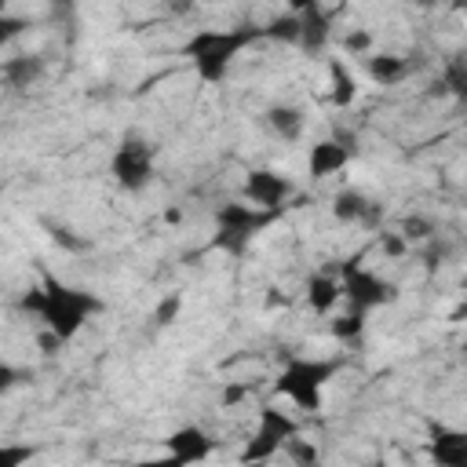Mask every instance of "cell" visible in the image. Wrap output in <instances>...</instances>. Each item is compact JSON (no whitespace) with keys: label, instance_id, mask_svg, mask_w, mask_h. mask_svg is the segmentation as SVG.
Returning a JSON list of instances; mask_svg holds the SVG:
<instances>
[{"label":"cell","instance_id":"18","mask_svg":"<svg viewBox=\"0 0 467 467\" xmlns=\"http://www.w3.org/2000/svg\"><path fill=\"white\" fill-rule=\"evenodd\" d=\"M328 77H332V102H336V106L354 102L358 80H354V73H350V66H347L343 58H328Z\"/></svg>","mask_w":467,"mask_h":467},{"label":"cell","instance_id":"4","mask_svg":"<svg viewBox=\"0 0 467 467\" xmlns=\"http://www.w3.org/2000/svg\"><path fill=\"white\" fill-rule=\"evenodd\" d=\"M270 215H274V212L255 208V204H223V208H219V234H223V241H226L230 248H241L244 241L255 237L259 226L270 223Z\"/></svg>","mask_w":467,"mask_h":467},{"label":"cell","instance_id":"6","mask_svg":"<svg viewBox=\"0 0 467 467\" xmlns=\"http://www.w3.org/2000/svg\"><path fill=\"white\" fill-rule=\"evenodd\" d=\"M296 431H299V427H296V420H292L288 412H281V409H263L259 431H255V438H252L244 460H266V456H274Z\"/></svg>","mask_w":467,"mask_h":467},{"label":"cell","instance_id":"5","mask_svg":"<svg viewBox=\"0 0 467 467\" xmlns=\"http://www.w3.org/2000/svg\"><path fill=\"white\" fill-rule=\"evenodd\" d=\"M343 296L350 299V306H354V310H372V306H379V303H390V299H394V285H390V281H383L376 270L347 266Z\"/></svg>","mask_w":467,"mask_h":467},{"label":"cell","instance_id":"3","mask_svg":"<svg viewBox=\"0 0 467 467\" xmlns=\"http://www.w3.org/2000/svg\"><path fill=\"white\" fill-rule=\"evenodd\" d=\"M241 44H248V33H226V36L204 33V36H197V44H193V62H197L201 77H208V80L223 77L226 62L234 58V51H237Z\"/></svg>","mask_w":467,"mask_h":467},{"label":"cell","instance_id":"16","mask_svg":"<svg viewBox=\"0 0 467 467\" xmlns=\"http://www.w3.org/2000/svg\"><path fill=\"white\" fill-rule=\"evenodd\" d=\"M339 299H343V285H339L336 277H328V274H314V277L306 281V303H310L314 314H328Z\"/></svg>","mask_w":467,"mask_h":467},{"label":"cell","instance_id":"15","mask_svg":"<svg viewBox=\"0 0 467 467\" xmlns=\"http://www.w3.org/2000/svg\"><path fill=\"white\" fill-rule=\"evenodd\" d=\"M266 128H270L277 139L296 142V139L303 135V128H306V117H303L299 106H270V109H266Z\"/></svg>","mask_w":467,"mask_h":467},{"label":"cell","instance_id":"23","mask_svg":"<svg viewBox=\"0 0 467 467\" xmlns=\"http://www.w3.org/2000/svg\"><path fill=\"white\" fill-rule=\"evenodd\" d=\"M343 47H347L350 55H361V51H368V47H372V36H368L365 29H358V33H347V36H343Z\"/></svg>","mask_w":467,"mask_h":467},{"label":"cell","instance_id":"9","mask_svg":"<svg viewBox=\"0 0 467 467\" xmlns=\"http://www.w3.org/2000/svg\"><path fill=\"white\" fill-rule=\"evenodd\" d=\"M332 212L339 223H361V226H376L383 215V208L376 201H368L361 190H339L332 197Z\"/></svg>","mask_w":467,"mask_h":467},{"label":"cell","instance_id":"17","mask_svg":"<svg viewBox=\"0 0 467 467\" xmlns=\"http://www.w3.org/2000/svg\"><path fill=\"white\" fill-rule=\"evenodd\" d=\"M431 456L441 463V467H463L467 463V438L460 431L452 434H441L431 441Z\"/></svg>","mask_w":467,"mask_h":467},{"label":"cell","instance_id":"12","mask_svg":"<svg viewBox=\"0 0 467 467\" xmlns=\"http://www.w3.org/2000/svg\"><path fill=\"white\" fill-rule=\"evenodd\" d=\"M208 449H212V441H208V434H204L201 427H182V431H175V434L168 438V452H171L179 463L204 460Z\"/></svg>","mask_w":467,"mask_h":467},{"label":"cell","instance_id":"25","mask_svg":"<svg viewBox=\"0 0 467 467\" xmlns=\"http://www.w3.org/2000/svg\"><path fill=\"white\" fill-rule=\"evenodd\" d=\"M29 456V449H0V467H11V463H22Z\"/></svg>","mask_w":467,"mask_h":467},{"label":"cell","instance_id":"19","mask_svg":"<svg viewBox=\"0 0 467 467\" xmlns=\"http://www.w3.org/2000/svg\"><path fill=\"white\" fill-rule=\"evenodd\" d=\"M263 36L266 40H281V44H296V36H299V18L288 11V15H281V18H274L266 29H263Z\"/></svg>","mask_w":467,"mask_h":467},{"label":"cell","instance_id":"11","mask_svg":"<svg viewBox=\"0 0 467 467\" xmlns=\"http://www.w3.org/2000/svg\"><path fill=\"white\" fill-rule=\"evenodd\" d=\"M44 77V58L40 55H15L0 62V80L7 88H29Z\"/></svg>","mask_w":467,"mask_h":467},{"label":"cell","instance_id":"2","mask_svg":"<svg viewBox=\"0 0 467 467\" xmlns=\"http://www.w3.org/2000/svg\"><path fill=\"white\" fill-rule=\"evenodd\" d=\"M332 372H336V361H303V358H296V361L281 372L277 390H281L285 398H292L296 409L314 412V409L321 405V387L328 383Z\"/></svg>","mask_w":467,"mask_h":467},{"label":"cell","instance_id":"14","mask_svg":"<svg viewBox=\"0 0 467 467\" xmlns=\"http://www.w3.org/2000/svg\"><path fill=\"white\" fill-rule=\"evenodd\" d=\"M365 69L379 88H394L409 77V62L401 55H387V51L383 55H365Z\"/></svg>","mask_w":467,"mask_h":467},{"label":"cell","instance_id":"7","mask_svg":"<svg viewBox=\"0 0 467 467\" xmlns=\"http://www.w3.org/2000/svg\"><path fill=\"white\" fill-rule=\"evenodd\" d=\"M113 179L124 190H142L153 179V153L142 142H124L113 153Z\"/></svg>","mask_w":467,"mask_h":467},{"label":"cell","instance_id":"24","mask_svg":"<svg viewBox=\"0 0 467 467\" xmlns=\"http://www.w3.org/2000/svg\"><path fill=\"white\" fill-rule=\"evenodd\" d=\"M22 29H26V22H22V18H7V15H0V47H4V44H11Z\"/></svg>","mask_w":467,"mask_h":467},{"label":"cell","instance_id":"13","mask_svg":"<svg viewBox=\"0 0 467 467\" xmlns=\"http://www.w3.org/2000/svg\"><path fill=\"white\" fill-rule=\"evenodd\" d=\"M299 18V36H296V44L303 47V51H321L325 44H328V15L321 11V7H310V11H299L296 15Z\"/></svg>","mask_w":467,"mask_h":467},{"label":"cell","instance_id":"1","mask_svg":"<svg viewBox=\"0 0 467 467\" xmlns=\"http://www.w3.org/2000/svg\"><path fill=\"white\" fill-rule=\"evenodd\" d=\"M26 310H36L44 317V325L58 336V339H69L77 336V328L88 321V314H95L102 303L80 288H69V285H58L55 277H44L40 288H33L26 299H22Z\"/></svg>","mask_w":467,"mask_h":467},{"label":"cell","instance_id":"8","mask_svg":"<svg viewBox=\"0 0 467 467\" xmlns=\"http://www.w3.org/2000/svg\"><path fill=\"white\" fill-rule=\"evenodd\" d=\"M288 193H292V182H288L285 175H277V171L259 168V171H248V179H244V197H248V204H255V208L277 212V208L288 201Z\"/></svg>","mask_w":467,"mask_h":467},{"label":"cell","instance_id":"22","mask_svg":"<svg viewBox=\"0 0 467 467\" xmlns=\"http://www.w3.org/2000/svg\"><path fill=\"white\" fill-rule=\"evenodd\" d=\"M379 252L383 255H390V259H398V255H405L409 252V241L401 237V230L394 234V230H387V234H379Z\"/></svg>","mask_w":467,"mask_h":467},{"label":"cell","instance_id":"21","mask_svg":"<svg viewBox=\"0 0 467 467\" xmlns=\"http://www.w3.org/2000/svg\"><path fill=\"white\" fill-rule=\"evenodd\" d=\"M361 328H365V310H354V314H343V317L332 321V336H339V339H350Z\"/></svg>","mask_w":467,"mask_h":467},{"label":"cell","instance_id":"26","mask_svg":"<svg viewBox=\"0 0 467 467\" xmlns=\"http://www.w3.org/2000/svg\"><path fill=\"white\" fill-rule=\"evenodd\" d=\"M241 398H244V387H237V383H234V387H226V390H223V405H237V401H241Z\"/></svg>","mask_w":467,"mask_h":467},{"label":"cell","instance_id":"27","mask_svg":"<svg viewBox=\"0 0 467 467\" xmlns=\"http://www.w3.org/2000/svg\"><path fill=\"white\" fill-rule=\"evenodd\" d=\"M288 7H292V15H299V11H310V7H321V0H288Z\"/></svg>","mask_w":467,"mask_h":467},{"label":"cell","instance_id":"10","mask_svg":"<svg viewBox=\"0 0 467 467\" xmlns=\"http://www.w3.org/2000/svg\"><path fill=\"white\" fill-rule=\"evenodd\" d=\"M350 161V150L347 146H339V142H314L310 146V153H306V171L314 175V179H325V175H336L343 164Z\"/></svg>","mask_w":467,"mask_h":467},{"label":"cell","instance_id":"20","mask_svg":"<svg viewBox=\"0 0 467 467\" xmlns=\"http://www.w3.org/2000/svg\"><path fill=\"white\" fill-rule=\"evenodd\" d=\"M401 237L412 244V241H427V237H434V223L431 219H423V215H409L405 223H401Z\"/></svg>","mask_w":467,"mask_h":467}]
</instances>
